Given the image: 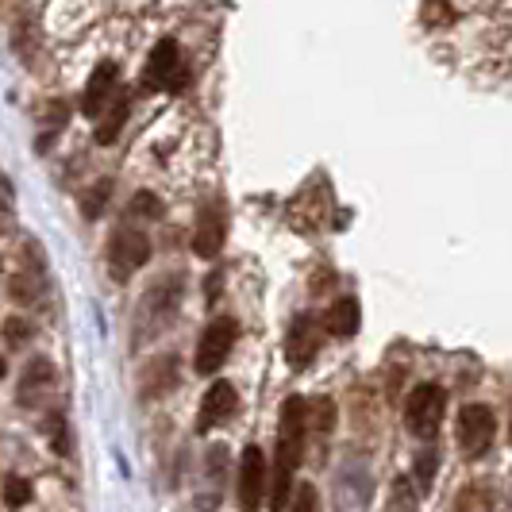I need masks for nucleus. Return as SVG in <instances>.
Segmentation results:
<instances>
[{
  "instance_id": "25",
  "label": "nucleus",
  "mask_w": 512,
  "mask_h": 512,
  "mask_svg": "<svg viewBox=\"0 0 512 512\" xmlns=\"http://www.w3.org/2000/svg\"><path fill=\"white\" fill-rule=\"evenodd\" d=\"M509 439H512V420H509Z\"/></svg>"
},
{
  "instance_id": "14",
  "label": "nucleus",
  "mask_w": 512,
  "mask_h": 512,
  "mask_svg": "<svg viewBox=\"0 0 512 512\" xmlns=\"http://www.w3.org/2000/svg\"><path fill=\"white\" fill-rule=\"evenodd\" d=\"M359 320H362V312L355 297H339V301L324 312V328L332 335H355L359 332Z\"/></svg>"
},
{
  "instance_id": "1",
  "label": "nucleus",
  "mask_w": 512,
  "mask_h": 512,
  "mask_svg": "<svg viewBox=\"0 0 512 512\" xmlns=\"http://www.w3.org/2000/svg\"><path fill=\"white\" fill-rule=\"evenodd\" d=\"M305 436H308V401L289 397L282 405V424H278V447H274V474H270V509L285 512L293 497V478L297 466L305 459Z\"/></svg>"
},
{
  "instance_id": "13",
  "label": "nucleus",
  "mask_w": 512,
  "mask_h": 512,
  "mask_svg": "<svg viewBox=\"0 0 512 512\" xmlns=\"http://www.w3.org/2000/svg\"><path fill=\"white\" fill-rule=\"evenodd\" d=\"M143 397H162V393H170L174 385H178V362L174 355H166V359H154L147 370H143Z\"/></svg>"
},
{
  "instance_id": "3",
  "label": "nucleus",
  "mask_w": 512,
  "mask_h": 512,
  "mask_svg": "<svg viewBox=\"0 0 512 512\" xmlns=\"http://www.w3.org/2000/svg\"><path fill=\"white\" fill-rule=\"evenodd\" d=\"M151 258V239L135 228H116L108 239V274L116 282H128L139 266H147Z\"/></svg>"
},
{
  "instance_id": "17",
  "label": "nucleus",
  "mask_w": 512,
  "mask_h": 512,
  "mask_svg": "<svg viewBox=\"0 0 512 512\" xmlns=\"http://www.w3.org/2000/svg\"><path fill=\"white\" fill-rule=\"evenodd\" d=\"M455 512H489V497L478 486L462 489L459 501H455Z\"/></svg>"
},
{
  "instance_id": "15",
  "label": "nucleus",
  "mask_w": 512,
  "mask_h": 512,
  "mask_svg": "<svg viewBox=\"0 0 512 512\" xmlns=\"http://www.w3.org/2000/svg\"><path fill=\"white\" fill-rule=\"evenodd\" d=\"M128 108H131L128 97H116V104L101 112L104 120H101V128H97V143H101V147L116 143V135H120V128H124V120H128Z\"/></svg>"
},
{
  "instance_id": "21",
  "label": "nucleus",
  "mask_w": 512,
  "mask_h": 512,
  "mask_svg": "<svg viewBox=\"0 0 512 512\" xmlns=\"http://www.w3.org/2000/svg\"><path fill=\"white\" fill-rule=\"evenodd\" d=\"M108 189H112V185L101 181V185H93V189L85 193V201H81V205H85V216H97V212H101L104 201H108Z\"/></svg>"
},
{
  "instance_id": "16",
  "label": "nucleus",
  "mask_w": 512,
  "mask_h": 512,
  "mask_svg": "<svg viewBox=\"0 0 512 512\" xmlns=\"http://www.w3.org/2000/svg\"><path fill=\"white\" fill-rule=\"evenodd\" d=\"M308 428H316V432H332L335 428V405L328 397H320L316 405H308Z\"/></svg>"
},
{
  "instance_id": "10",
  "label": "nucleus",
  "mask_w": 512,
  "mask_h": 512,
  "mask_svg": "<svg viewBox=\"0 0 512 512\" xmlns=\"http://www.w3.org/2000/svg\"><path fill=\"white\" fill-rule=\"evenodd\" d=\"M239 409V393H235V385L231 382H212L205 393V401H201V412H197V428L208 432V428H216V424H224L231 420Z\"/></svg>"
},
{
  "instance_id": "2",
  "label": "nucleus",
  "mask_w": 512,
  "mask_h": 512,
  "mask_svg": "<svg viewBox=\"0 0 512 512\" xmlns=\"http://www.w3.org/2000/svg\"><path fill=\"white\" fill-rule=\"evenodd\" d=\"M405 428H409L416 439H436L439 428H443V389L432 382L416 385L405 401Z\"/></svg>"
},
{
  "instance_id": "7",
  "label": "nucleus",
  "mask_w": 512,
  "mask_h": 512,
  "mask_svg": "<svg viewBox=\"0 0 512 512\" xmlns=\"http://www.w3.org/2000/svg\"><path fill=\"white\" fill-rule=\"evenodd\" d=\"M235 335H239V324L231 316H220V320L208 324L201 332V343H197V374H216L228 362Z\"/></svg>"
},
{
  "instance_id": "12",
  "label": "nucleus",
  "mask_w": 512,
  "mask_h": 512,
  "mask_svg": "<svg viewBox=\"0 0 512 512\" xmlns=\"http://www.w3.org/2000/svg\"><path fill=\"white\" fill-rule=\"evenodd\" d=\"M51 385H54V366L47 359H35L24 370V378H20V405H27V409L39 405Z\"/></svg>"
},
{
  "instance_id": "9",
  "label": "nucleus",
  "mask_w": 512,
  "mask_h": 512,
  "mask_svg": "<svg viewBox=\"0 0 512 512\" xmlns=\"http://www.w3.org/2000/svg\"><path fill=\"white\" fill-rule=\"evenodd\" d=\"M316 351H320V324H316V316H293V324H289V332H285V359L293 370H305L308 362L316 359Z\"/></svg>"
},
{
  "instance_id": "22",
  "label": "nucleus",
  "mask_w": 512,
  "mask_h": 512,
  "mask_svg": "<svg viewBox=\"0 0 512 512\" xmlns=\"http://www.w3.org/2000/svg\"><path fill=\"white\" fill-rule=\"evenodd\" d=\"M4 339H8V347H24L27 339H31V324L27 320H8L4 324Z\"/></svg>"
},
{
  "instance_id": "4",
  "label": "nucleus",
  "mask_w": 512,
  "mask_h": 512,
  "mask_svg": "<svg viewBox=\"0 0 512 512\" xmlns=\"http://www.w3.org/2000/svg\"><path fill=\"white\" fill-rule=\"evenodd\" d=\"M493 439H497V416L489 405H478V401H470V405H462L459 412V447L466 459H482L489 447H493Z\"/></svg>"
},
{
  "instance_id": "6",
  "label": "nucleus",
  "mask_w": 512,
  "mask_h": 512,
  "mask_svg": "<svg viewBox=\"0 0 512 512\" xmlns=\"http://www.w3.org/2000/svg\"><path fill=\"white\" fill-rule=\"evenodd\" d=\"M185 81H189V70H185V62H181L178 43H174V39H162L151 51V58H147L143 85H147V89H170V93H178V89H185Z\"/></svg>"
},
{
  "instance_id": "8",
  "label": "nucleus",
  "mask_w": 512,
  "mask_h": 512,
  "mask_svg": "<svg viewBox=\"0 0 512 512\" xmlns=\"http://www.w3.org/2000/svg\"><path fill=\"white\" fill-rule=\"evenodd\" d=\"M224 235H228V212L220 201H208L193 224V251L201 258H216L224 251Z\"/></svg>"
},
{
  "instance_id": "20",
  "label": "nucleus",
  "mask_w": 512,
  "mask_h": 512,
  "mask_svg": "<svg viewBox=\"0 0 512 512\" xmlns=\"http://www.w3.org/2000/svg\"><path fill=\"white\" fill-rule=\"evenodd\" d=\"M285 512H320V493H316V486H301V489H297Z\"/></svg>"
},
{
  "instance_id": "18",
  "label": "nucleus",
  "mask_w": 512,
  "mask_h": 512,
  "mask_svg": "<svg viewBox=\"0 0 512 512\" xmlns=\"http://www.w3.org/2000/svg\"><path fill=\"white\" fill-rule=\"evenodd\" d=\"M27 501H31V486H27L24 478H8V482H4V505H8V509H20Z\"/></svg>"
},
{
  "instance_id": "24",
  "label": "nucleus",
  "mask_w": 512,
  "mask_h": 512,
  "mask_svg": "<svg viewBox=\"0 0 512 512\" xmlns=\"http://www.w3.org/2000/svg\"><path fill=\"white\" fill-rule=\"evenodd\" d=\"M135 212H143V216H162V208H158V201H154L151 193H139V197H135Z\"/></svg>"
},
{
  "instance_id": "19",
  "label": "nucleus",
  "mask_w": 512,
  "mask_h": 512,
  "mask_svg": "<svg viewBox=\"0 0 512 512\" xmlns=\"http://www.w3.org/2000/svg\"><path fill=\"white\" fill-rule=\"evenodd\" d=\"M436 466H439V455L428 447V451H420V459H416V482L428 489L436 482Z\"/></svg>"
},
{
  "instance_id": "26",
  "label": "nucleus",
  "mask_w": 512,
  "mask_h": 512,
  "mask_svg": "<svg viewBox=\"0 0 512 512\" xmlns=\"http://www.w3.org/2000/svg\"><path fill=\"white\" fill-rule=\"evenodd\" d=\"M0 374H4V362H0Z\"/></svg>"
},
{
  "instance_id": "23",
  "label": "nucleus",
  "mask_w": 512,
  "mask_h": 512,
  "mask_svg": "<svg viewBox=\"0 0 512 512\" xmlns=\"http://www.w3.org/2000/svg\"><path fill=\"white\" fill-rule=\"evenodd\" d=\"M51 436H54V451H58V455H70V439H66V420H62V412L51 416Z\"/></svg>"
},
{
  "instance_id": "5",
  "label": "nucleus",
  "mask_w": 512,
  "mask_h": 512,
  "mask_svg": "<svg viewBox=\"0 0 512 512\" xmlns=\"http://www.w3.org/2000/svg\"><path fill=\"white\" fill-rule=\"evenodd\" d=\"M239 512H258L262 501L270 497V470H266V455L262 447L251 443L243 447V459H239Z\"/></svg>"
},
{
  "instance_id": "11",
  "label": "nucleus",
  "mask_w": 512,
  "mask_h": 512,
  "mask_svg": "<svg viewBox=\"0 0 512 512\" xmlns=\"http://www.w3.org/2000/svg\"><path fill=\"white\" fill-rule=\"evenodd\" d=\"M116 62H101L93 77H89V85H85V97H81V108H85V116H101L108 97H112V89H116Z\"/></svg>"
}]
</instances>
